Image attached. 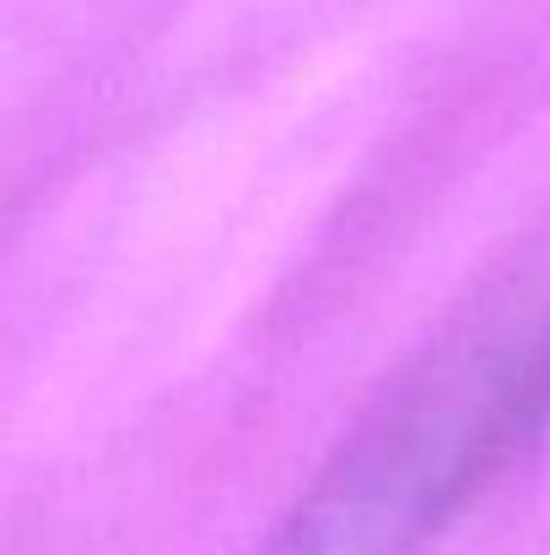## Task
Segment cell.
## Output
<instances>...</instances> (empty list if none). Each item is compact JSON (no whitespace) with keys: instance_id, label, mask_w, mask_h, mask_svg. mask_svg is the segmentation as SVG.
<instances>
[{"instance_id":"cell-1","label":"cell","mask_w":550,"mask_h":555,"mask_svg":"<svg viewBox=\"0 0 550 555\" xmlns=\"http://www.w3.org/2000/svg\"><path fill=\"white\" fill-rule=\"evenodd\" d=\"M546 421L550 281H524L378 399L259 555L426 551Z\"/></svg>"}]
</instances>
